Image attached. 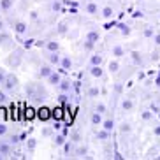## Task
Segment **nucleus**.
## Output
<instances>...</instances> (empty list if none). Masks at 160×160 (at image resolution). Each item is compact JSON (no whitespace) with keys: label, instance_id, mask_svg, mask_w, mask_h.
<instances>
[{"label":"nucleus","instance_id":"nucleus-1","mask_svg":"<svg viewBox=\"0 0 160 160\" xmlns=\"http://www.w3.org/2000/svg\"><path fill=\"white\" fill-rule=\"evenodd\" d=\"M16 86H18V78H16L14 74H7L5 76L4 88L7 90V92H12V90H16Z\"/></svg>","mask_w":160,"mask_h":160},{"label":"nucleus","instance_id":"nucleus-2","mask_svg":"<svg viewBox=\"0 0 160 160\" xmlns=\"http://www.w3.org/2000/svg\"><path fill=\"white\" fill-rule=\"evenodd\" d=\"M27 28H28V27H27V23H25V21H16V23H14V32L19 33V35L27 32Z\"/></svg>","mask_w":160,"mask_h":160},{"label":"nucleus","instance_id":"nucleus-3","mask_svg":"<svg viewBox=\"0 0 160 160\" xmlns=\"http://www.w3.org/2000/svg\"><path fill=\"white\" fill-rule=\"evenodd\" d=\"M12 4H14V0H0V9L2 11H11Z\"/></svg>","mask_w":160,"mask_h":160},{"label":"nucleus","instance_id":"nucleus-4","mask_svg":"<svg viewBox=\"0 0 160 160\" xmlns=\"http://www.w3.org/2000/svg\"><path fill=\"white\" fill-rule=\"evenodd\" d=\"M37 116L41 118V120H48V118H49V109H46V108H42V109H39L37 111Z\"/></svg>","mask_w":160,"mask_h":160},{"label":"nucleus","instance_id":"nucleus-5","mask_svg":"<svg viewBox=\"0 0 160 160\" xmlns=\"http://www.w3.org/2000/svg\"><path fill=\"white\" fill-rule=\"evenodd\" d=\"M9 41H11V35H9V33L5 32V30H4V32H0V44H7Z\"/></svg>","mask_w":160,"mask_h":160},{"label":"nucleus","instance_id":"nucleus-6","mask_svg":"<svg viewBox=\"0 0 160 160\" xmlns=\"http://www.w3.org/2000/svg\"><path fill=\"white\" fill-rule=\"evenodd\" d=\"M92 76H93V78H100V76H102V69H100V65L92 67Z\"/></svg>","mask_w":160,"mask_h":160},{"label":"nucleus","instance_id":"nucleus-7","mask_svg":"<svg viewBox=\"0 0 160 160\" xmlns=\"http://www.w3.org/2000/svg\"><path fill=\"white\" fill-rule=\"evenodd\" d=\"M9 151H11V148L7 142H0V153L2 155H9Z\"/></svg>","mask_w":160,"mask_h":160},{"label":"nucleus","instance_id":"nucleus-8","mask_svg":"<svg viewBox=\"0 0 160 160\" xmlns=\"http://www.w3.org/2000/svg\"><path fill=\"white\" fill-rule=\"evenodd\" d=\"M51 74H53V72H51V69H49L48 65L41 67V76H42V78H49Z\"/></svg>","mask_w":160,"mask_h":160},{"label":"nucleus","instance_id":"nucleus-9","mask_svg":"<svg viewBox=\"0 0 160 160\" xmlns=\"http://www.w3.org/2000/svg\"><path fill=\"white\" fill-rule=\"evenodd\" d=\"M48 81H49L51 85H60V76H58V74H51L49 78H48Z\"/></svg>","mask_w":160,"mask_h":160},{"label":"nucleus","instance_id":"nucleus-10","mask_svg":"<svg viewBox=\"0 0 160 160\" xmlns=\"http://www.w3.org/2000/svg\"><path fill=\"white\" fill-rule=\"evenodd\" d=\"M46 48L49 49V51H58V42H55V41H49V42L46 44Z\"/></svg>","mask_w":160,"mask_h":160},{"label":"nucleus","instance_id":"nucleus-11","mask_svg":"<svg viewBox=\"0 0 160 160\" xmlns=\"http://www.w3.org/2000/svg\"><path fill=\"white\" fill-rule=\"evenodd\" d=\"M60 90L62 92H69L71 90V83L69 81H60Z\"/></svg>","mask_w":160,"mask_h":160},{"label":"nucleus","instance_id":"nucleus-12","mask_svg":"<svg viewBox=\"0 0 160 160\" xmlns=\"http://www.w3.org/2000/svg\"><path fill=\"white\" fill-rule=\"evenodd\" d=\"M62 65H63V69H71V65H72V62H71V58H62Z\"/></svg>","mask_w":160,"mask_h":160},{"label":"nucleus","instance_id":"nucleus-13","mask_svg":"<svg viewBox=\"0 0 160 160\" xmlns=\"http://www.w3.org/2000/svg\"><path fill=\"white\" fill-rule=\"evenodd\" d=\"M49 62H51V63H58V62H60V58H58L57 51H53L51 55H49Z\"/></svg>","mask_w":160,"mask_h":160},{"label":"nucleus","instance_id":"nucleus-14","mask_svg":"<svg viewBox=\"0 0 160 160\" xmlns=\"http://www.w3.org/2000/svg\"><path fill=\"white\" fill-rule=\"evenodd\" d=\"M99 39V35H97V32H90L88 33V42H95Z\"/></svg>","mask_w":160,"mask_h":160},{"label":"nucleus","instance_id":"nucleus-15","mask_svg":"<svg viewBox=\"0 0 160 160\" xmlns=\"http://www.w3.org/2000/svg\"><path fill=\"white\" fill-rule=\"evenodd\" d=\"M113 55H114V57H122V55H123V49H122L120 46H114V48H113Z\"/></svg>","mask_w":160,"mask_h":160},{"label":"nucleus","instance_id":"nucleus-16","mask_svg":"<svg viewBox=\"0 0 160 160\" xmlns=\"http://www.w3.org/2000/svg\"><path fill=\"white\" fill-rule=\"evenodd\" d=\"M102 14H104V18H111V16H113V9H111V7H106V9L102 11Z\"/></svg>","mask_w":160,"mask_h":160},{"label":"nucleus","instance_id":"nucleus-17","mask_svg":"<svg viewBox=\"0 0 160 160\" xmlns=\"http://www.w3.org/2000/svg\"><path fill=\"white\" fill-rule=\"evenodd\" d=\"M113 127H114V123L111 122V120H106V122H104V128H106V130H113Z\"/></svg>","mask_w":160,"mask_h":160},{"label":"nucleus","instance_id":"nucleus-18","mask_svg":"<svg viewBox=\"0 0 160 160\" xmlns=\"http://www.w3.org/2000/svg\"><path fill=\"white\" fill-rule=\"evenodd\" d=\"M86 11H88L90 14H95V12H97V5H95V4H88Z\"/></svg>","mask_w":160,"mask_h":160},{"label":"nucleus","instance_id":"nucleus-19","mask_svg":"<svg viewBox=\"0 0 160 160\" xmlns=\"http://www.w3.org/2000/svg\"><path fill=\"white\" fill-rule=\"evenodd\" d=\"M108 132H109V130H106V128H104V130H100L99 134H97V137H99V139H102V141H104V139L108 137Z\"/></svg>","mask_w":160,"mask_h":160},{"label":"nucleus","instance_id":"nucleus-20","mask_svg":"<svg viewBox=\"0 0 160 160\" xmlns=\"http://www.w3.org/2000/svg\"><path fill=\"white\" fill-rule=\"evenodd\" d=\"M92 122L97 125V123H100V113H95L93 116H92Z\"/></svg>","mask_w":160,"mask_h":160},{"label":"nucleus","instance_id":"nucleus-21","mask_svg":"<svg viewBox=\"0 0 160 160\" xmlns=\"http://www.w3.org/2000/svg\"><path fill=\"white\" fill-rule=\"evenodd\" d=\"M55 142H57L58 146H62L63 142H65V139H63V136H57V137H55Z\"/></svg>","mask_w":160,"mask_h":160},{"label":"nucleus","instance_id":"nucleus-22","mask_svg":"<svg viewBox=\"0 0 160 160\" xmlns=\"http://www.w3.org/2000/svg\"><path fill=\"white\" fill-rule=\"evenodd\" d=\"M58 102H60V104H67V95H65V92H63L60 97H58Z\"/></svg>","mask_w":160,"mask_h":160},{"label":"nucleus","instance_id":"nucleus-23","mask_svg":"<svg viewBox=\"0 0 160 160\" xmlns=\"http://www.w3.org/2000/svg\"><path fill=\"white\" fill-rule=\"evenodd\" d=\"M109 69H111V72H116L118 71V63L116 62H111V63H109Z\"/></svg>","mask_w":160,"mask_h":160},{"label":"nucleus","instance_id":"nucleus-24","mask_svg":"<svg viewBox=\"0 0 160 160\" xmlns=\"http://www.w3.org/2000/svg\"><path fill=\"white\" fill-rule=\"evenodd\" d=\"M100 60H102L100 57H93L92 58V65H100Z\"/></svg>","mask_w":160,"mask_h":160},{"label":"nucleus","instance_id":"nucleus-25","mask_svg":"<svg viewBox=\"0 0 160 160\" xmlns=\"http://www.w3.org/2000/svg\"><path fill=\"white\" fill-rule=\"evenodd\" d=\"M5 134H7V127L4 123H0V136H5Z\"/></svg>","mask_w":160,"mask_h":160},{"label":"nucleus","instance_id":"nucleus-26","mask_svg":"<svg viewBox=\"0 0 160 160\" xmlns=\"http://www.w3.org/2000/svg\"><path fill=\"white\" fill-rule=\"evenodd\" d=\"M5 72H4V69H0V85H4V81H5Z\"/></svg>","mask_w":160,"mask_h":160},{"label":"nucleus","instance_id":"nucleus-27","mask_svg":"<svg viewBox=\"0 0 160 160\" xmlns=\"http://www.w3.org/2000/svg\"><path fill=\"white\" fill-rule=\"evenodd\" d=\"M35 148V139H28V150H33Z\"/></svg>","mask_w":160,"mask_h":160},{"label":"nucleus","instance_id":"nucleus-28","mask_svg":"<svg viewBox=\"0 0 160 160\" xmlns=\"http://www.w3.org/2000/svg\"><path fill=\"white\" fill-rule=\"evenodd\" d=\"M5 100H7V95H5L4 92H0V104H4Z\"/></svg>","mask_w":160,"mask_h":160},{"label":"nucleus","instance_id":"nucleus-29","mask_svg":"<svg viewBox=\"0 0 160 160\" xmlns=\"http://www.w3.org/2000/svg\"><path fill=\"white\" fill-rule=\"evenodd\" d=\"M130 130V125H128V123H123L122 125V132H128Z\"/></svg>","mask_w":160,"mask_h":160},{"label":"nucleus","instance_id":"nucleus-30","mask_svg":"<svg viewBox=\"0 0 160 160\" xmlns=\"http://www.w3.org/2000/svg\"><path fill=\"white\" fill-rule=\"evenodd\" d=\"M90 95H92V97L99 95V88H92V90H90Z\"/></svg>","mask_w":160,"mask_h":160},{"label":"nucleus","instance_id":"nucleus-31","mask_svg":"<svg viewBox=\"0 0 160 160\" xmlns=\"http://www.w3.org/2000/svg\"><path fill=\"white\" fill-rule=\"evenodd\" d=\"M104 111H106L104 104H99V106H97V113H104Z\"/></svg>","mask_w":160,"mask_h":160},{"label":"nucleus","instance_id":"nucleus-32","mask_svg":"<svg viewBox=\"0 0 160 160\" xmlns=\"http://www.w3.org/2000/svg\"><path fill=\"white\" fill-rule=\"evenodd\" d=\"M123 108H125V109H130V108H132V102H130V100H125V102H123Z\"/></svg>","mask_w":160,"mask_h":160},{"label":"nucleus","instance_id":"nucleus-33","mask_svg":"<svg viewBox=\"0 0 160 160\" xmlns=\"http://www.w3.org/2000/svg\"><path fill=\"white\" fill-rule=\"evenodd\" d=\"M33 113H35L33 109H27V116H28V118H33Z\"/></svg>","mask_w":160,"mask_h":160},{"label":"nucleus","instance_id":"nucleus-34","mask_svg":"<svg viewBox=\"0 0 160 160\" xmlns=\"http://www.w3.org/2000/svg\"><path fill=\"white\" fill-rule=\"evenodd\" d=\"M53 11H60V2H55L53 4Z\"/></svg>","mask_w":160,"mask_h":160},{"label":"nucleus","instance_id":"nucleus-35","mask_svg":"<svg viewBox=\"0 0 160 160\" xmlns=\"http://www.w3.org/2000/svg\"><path fill=\"white\" fill-rule=\"evenodd\" d=\"M53 113H55V116H58V118H60V116H62V109H55Z\"/></svg>","mask_w":160,"mask_h":160},{"label":"nucleus","instance_id":"nucleus-36","mask_svg":"<svg viewBox=\"0 0 160 160\" xmlns=\"http://www.w3.org/2000/svg\"><path fill=\"white\" fill-rule=\"evenodd\" d=\"M155 42L160 46V33H157V35H155Z\"/></svg>","mask_w":160,"mask_h":160},{"label":"nucleus","instance_id":"nucleus-37","mask_svg":"<svg viewBox=\"0 0 160 160\" xmlns=\"http://www.w3.org/2000/svg\"><path fill=\"white\" fill-rule=\"evenodd\" d=\"M144 35H148V37H150V35H153V30H150V28H148V30L144 32Z\"/></svg>","mask_w":160,"mask_h":160},{"label":"nucleus","instance_id":"nucleus-38","mask_svg":"<svg viewBox=\"0 0 160 160\" xmlns=\"http://www.w3.org/2000/svg\"><path fill=\"white\" fill-rule=\"evenodd\" d=\"M4 28H5V25H4V21L0 19V32H4Z\"/></svg>","mask_w":160,"mask_h":160},{"label":"nucleus","instance_id":"nucleus-39","mask_svg":"<svg viewBox=\"0 0 160 160\" xmlns=\"http://www.w3.org/2000/svg\"><path fill=\"white\" fill-rule=\"evenodd\" d=\"M60 32H62V33L65 32V23H62V25H60Z\"/></svg>","mask_w":160,"mask_h":160},{"label":"nucleus","instance_id":"nucleus-40","mask_svg":"<svg viewBox=\"0 0 160 160\" xmlns=\"http://www.w3.org/2000/svg\"><path fill=\"white\" fill-rule=\"evenodd\" d=\"M155 134H157V136H160V127H157V128H155Z\"/></svg>","mask_w":160,"mask_h":160},{"label":"nucleus","instance_id":"nucleus-41","mask_svg":"<svg viewBox=\"0 0 160 160\" xmlns=\"http://www.w3.org/2000/svg\"><path fill=\"white\" fill-rule=\"evenodd\" d=\"M2 158H4V155H2V153H0V160H2Z\"/></svg>","mask_w":160,"mask_h":160}]
</instances>
